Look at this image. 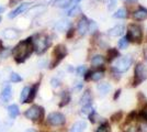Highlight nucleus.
I'll return each mask as SVG.
<instances>
[{
	"label": "nucleus",
	"mask_w": 147,
	"mask_h": 132,
	"mask_svg": "<svg viewBox=\"0 0 147 132\" xmlns=\"http://www.w3.org/2000/svg\"><path fill=\"white\" fill-rule=\"evenodd\" d=\"M32 51H33V44H32V40L31 39H28L25 41H21L14 47V50H13L14 60L18 63L24 62L25 60L31 55Z\"/></svg>",
	"instance_id": "f257e3e1"
},
{
	"label": "nucleus",
	"mask_w": 147,
	"mask_h": 132,
	"mask_svg": "<svg viewBox=\"0 0 147 132\" xmlns=\"http://www.w3.org/2000/svg\"><path fill=\"white\" fill-rule=\"evenodd\" d=\"M33 49L36 51L37 54H42L49 47V38L44 34H37L35 35L34 40H32Z\"/></svg>",
	"instance_id": "f03ea898"
},
{
	"label": "nucleus",
	"mask_w": 147,
	"mask_h": 132,
	"mask_svg": "<svg viewBox=\"0 0 147 132\" xmlns=\"http://www.w3.org/2000/svg\"><path fill=\"white\" fill-rule=\"evenodd\" d=\"M142 37H143V33H142V29L140 25H129V28H127V39H129V41L140 43L142 40Z\"/></svg>",
	"instance_id": "7ed1b4c3"
},
{
	"label": "nucleus",
	"mask_w": 147,
	"mask_h": 132,
	"mask_svg": "<svg viewBox=\"0 0 147 132\" xmlns=\"http://www.w3.org/2000/svg\"><path fill=\"white\" fill-rule=\"evenodd\" d=\"M147 78V69L143 64L138 63L135 66L134 70V82H133V86H137L140 85L143 81H145Z\"/></svg>",
	"instance_id": "20e7f679"
},
{
	"label": "nucleus",
	"mask_w": 147,
	"mask_h": 132,
	"mask_svg": "<svg viewBox=\"0 0 147 132\" xmlns=\"http://www.w3.org/2000/svg\"><path fill=\"white\" fill-rule=\"evenodd\" d=\"M131 65H132V57L129 56V55L117 58V61L113 64L114 68L117 69V72H120V73L126 72V70L129 68Z\"/></svg>",
	"instance_id": "39448f33"
},
{
	"label": "nucleus",
	"mask_w": 147,
	"mask_h": 132,
	"mask_svg": "<svg viewBox=\"0 0 147 132\" xmlns=\"http://www.w3.org/2000/svg\"><path fill=\"white\" fill-rule=\"evenodd\" d=\"M44 110L43 108L38 107V106H32L31 108H29L26 111H25L24 116L30 120H38L40 118L43 117Z\"/></svg>",
	"instance_id": "423d86ee"
},
{
	"label": "nucleus",
	"mask_w": 147,
	"mask_h": 132,
	"mask_svg": "<svg viewBox=\"0 0 147 132\" xmlns=\"http://www.w3.org/2000/svg\"><path fill=\"white\" fill-rule=\"evenodd\" d=\"M66 54H67L66 47L64 45H57L55 47V50H54V58H55V61L53 62L51 67H55L56 65L59 63L64 57L66 56Z\"/></svg>",
	"instance_id": "0eeeda50"
},
{
	"label": "nucleus",
	"mask_w": 147,
	"mask_h": 132,
	"mask_svg": "<svg viewBox=\"0 0 147 132\" xmlns=\"http://www.w3.org/2000/svg\"><path fill=\"white\" fill-rule=\"evenodd\" d=\"M47 121L52 126H61L65 123V116L59 112H52L49 114Z\"/></svg>",
	"instance_id": "6e6552de"
},
{
	"label": "nucleus",
	"mask_w": 147,
	"mask_h": 132,
	"mask_svg": "<svg viewBox=\"0 0 147 132\" xmlns=\"http://www.w3.org/2000/svg\"><path fill=\"white\" fill-rule=\"evenodd\" d=\"M31 7V3H21V5H19L13 11L8 14V17L10 18V19H13V18H16V17H18L19 14H21L22 12H24L26 11L29 8Z\"/></svg>",
	"instance_id": "1a4fd4ad"
},
{
	"label": "nucleus",
	"mask_w": 147,
	"mask_h": 132,
	"mask_svg": "<svg viewBox=\"0 0 147 132\" xmlns=\"http://www.w3.org/2000/svg\"><path fill=\"white\" fill-rule=\"evenodd\" d=\"M89 29V21L86 17H82L78 23V32L80 35H85Z\"/></svg>",
	"instance_id": "9d476101"
},
{
	"label": "nucleus",
	"mask_w": 147,
	"mask_h": 132,
	"mask_svg": "<svg viewBox=\"0 0 147 132\" xmlns=\"http://www.w3.org/2000/svg\"><path fill=\"white\" fill-rule=\"evenodd\" d=\"M124 32H125L124 25L117 24V25H115L114 28L110 29V30L108 31V34H109L110 37H120V35H122Z\"/></svg>",
	"instance_id": "9b49d317"
},
{
	"label": "nucleus",
	"mask_w": 147,
	"mask_h": 132,
	"mask_svg": "<svg viewBox=\"0 0 147 132\" xmlns=\"http://www.w3.org/2000/svg\"><path fill=\"white\" fill-rule=\"evenodd\" d=\"M135 20L137 21H143V20L147 19V9H144V8H141L138 9L137 11H135L134 14H133Z\"/></svg>",
	"instance_id": "f8f14e48"
},
{
	"label": "nucleus",
	"mask_w": 147,
	"mask_h": 132,
	"mask_svg": "<svg viewBox=\"0 0 147 132\" xmlns=\"http://www.w3.org/2000/svg\"><path fill=\"white\" fill-rule=\"evenodd\" d=\"M86 127L87 125L85 121H77L76 123L73 125L71 129H70V132H84Z\"/></svg>",
	"instance_id": "ddd939ff"
},
{
	"label": "nucleus",
	"mask_w": 147,
	"mask_h": 132,
	"mask_svg": "<svg viewBox=\"0 0 147 132\" xmlns=\"http://www.w3.org/2000/svg\"><path fill=\"white\" fill-rule=\"evenodd\" d=\"M11 96H12V89L10 85H7L6 87L3 88L2 90V94H1V98L3 101H9L11 99Z\"/></svg>",
	"instance_id": "4468645a"
},
{
	"label": "nucleus",
	"mask_w": 147,
	"mask_h": 132,
	"mask_svg": "<svg viewBox=\"0 0 147 132\" xmlns=\"http://www.w3.org/2000/svg\"><path fill=\"white\" fill-rule=\"evenodd\" d=\"M97 89H98L99 94L101 95V96H104V95H107L109 91H110L111 86L108 84V83H101V84H98Z\"/></svg>",
	"instance_id": "2eb2a0df"
},
{
	"label": "nucleus",
	"mask_w": 147,
	"mask_h": 132,
	"mask_svg": "<svg viewBox=\"0 0 147 132\" xmlns=\"http://www.w3.org/2000/svg\"><path fill=\"white\" fill-rule=\"evenodd\" d=\"M88 76H86V81H89V79H92V81H100L102 77H103V72H100V70H97V72H93V73H88L87 74Z\"/></svg>",
	"instance_id": "dca6fc26"
},
{
	"label": "nucleus",
	"mask_w": 147,
	"mask_h": 132,
	"mask_svg": "<svg viewBox=\"0 0 147 132\" xmlns=\"http://www.w3.org/2000/svg\"><path fill=\"white\" fill-rule=\"evenodd\" d=\"M3 37L7 40H14L18 38V31L14 29H7L3 31Z\"/></svg>",
	"instance_id": "f3484780"
},
{
	"label": "nucleus",
	"mask_w": 147,
	"mask_h": 132,
	"mask_svg": "<svg viewBox=\"0 0 147 132\" xmlns=\"http://www.w3.org/2000/svg\"><path fill=\"white\" fill-rule=\"evenodd\" d=\"M80 104H81L82 106H86V105H90V104H91V94H90L89 90H86V91L84 93L81 99H80Z\"/></svg>",
	"instance_id": "a211bd4d"
},
{
	"label": "nucleus",
	"mask_w": 147,
	"mask_h": 132,
	"mask_svg": "<svg viewBox=\"0 0 147 132\" xmlns=\"http://www.w3.org/2000/svg\"><path fill=\"white\" fill-rule=\"evenodd\" d=\"M56 30L58 31H66L68 28H69V22L66 21V20H61V21H58L55 25Z\"/></svg>",
	"instance_id": "6ab92c4d"
},
{
	"label": "nucleus",
	"mask_w": 147,
	"mask_h": 132,
	"mask_svg": "<svg viewBox=\"0 0 147 132\" xmlns=\"http://www.w3.org/2000/svg\"><path fill=\"white\" fill-rule=\"evenodd\" d=\"M104 63V58L103 56L101 55H96V56L92 57L91 60V64L94 66V67H98V66H101L102 64Z\"/></svg>",
	"instance_id": "aec40b11"
},
{
	"label": "nucleus",
	"mask_w": 147,
	"mask_h": 132,
	"mask_svg": "<svg viewBox=\"0 0 147 132\" xmlns=\"http://www.w3.org/2000/svg\"><path fill=\"white\" fill-rule=\"evenodd\" d=\"M30 90H31L30 87H24L23 89H22V93H21V97H20V101H21L22 104L26 102L28 98H29V95H30Z\"/></svg>",
	"instance_id": "412c9836"
},
{
	"label": "nucleus",
	"mask_w": 147,
	"mask_h": 132,
	"mask_svg": "<svg viewBox=\"0 0 147 132\" xmlns=\"http://www.w3.org/2000/svg\"><path fill=\"white\" fill-rule=\"evenodd\" d=\"M8 113H9V116H10L12 119L13 118H16V117L19 114L18 106H16V105H11V106H9V108H8Z\"/></svg>",
	"instance_id": "4be33fe9"
},
{
	"label": "nucleus",
	"mask_w": 147,
	"mask_h": 132,
	"mask_svg": "<svg viewBox=\"0 0 147 132\" xmlns=\"http://www.w3.org/2000/svg\"><path fill=\"white\" fill-rule=\"evenodd\" d=\"M114 18H117V19H125L127 17V12L125 9H119L117 12L113 14Z\"/></svg>",
	"instance_id": "5701e85b"
},
{
	"label": "nucleus",
	"mask_w": 147,
	"mask_h": 132,
	"mask_svg": "<svg viewBox=\"0 0 147 132\" xmlns=\"http://www.w3.org/2000/svg\"><path fill=\"white\" fill-rule=\"evenodd\" d=\"M119 56V52L115 49H110L108 51V61H112L114 58H117Z\"/></svg>",
	"instance_id": "b1692460"
},
{
	"label": "nucleus",
	"mask_w": 147,
	"mask_h": 132,
	"mask_svg": "<svg viewBox=\"0 0 147 132\" xmlns=\"http://www.w3.org/2000/svg\"><path fill=\"white\" fill-rule=\"evenodd\" d=\"M69 100H70V96H69V94H68L67 91H65V93L63 94V96H61V102L59 104V106L63 107V106L67 105L68 102H69Z\"/></svg>",
	"instance_id": "393cba45"
},
{
	"label": "nucleus",
	"mask_w": 147,
	"mask_h": 132,
	"mask_svg": "<svg viewBox=\"0 0 147 132\" xmlns=\"http://www.w3.org/2000/svg\"><path fill=\"white\" fill-rule=\"evenodd\" d=\"M55 3L56 6L59 8H66L71 3V0H57Z\"/></svg>",
	"instance_id": "a878e982"
},
{
	"label": "nucleus",
	"mask_w": 147,
	"mask_h": 132,
	"mask_svg": "<svg viewBox=\"0 0 147 132\" xmlns=\"http://www.w3.org/2000/svg\"><path fill=\"white\" fill-rule=\"evenodd\" d=\"M36 91H37V85L34 86V87L30 90V95H29V98H28L26 102H32V101H33V99H34L35 96H36Z\"/></svg>",
	"instance_id": "bb28decb"
},
{
	"label": "nucleus",
	"mask_w": 147,
	"mask_h": 132,
	"mask_svg": "<svg viewBox=\"0 0 147 132\" xmlns=\"http://www.w3.org/2000/svg\"><path fill=\"white\" fill-rule=\"evenodd\" d=\"M127 45H129V39H127V37H124V38H122L119 41V47L122 49V50L126 49Z\"/></svg>",
	"instance_id": "cd10ccee"
},
{
	"label": "nucleus",
	"mask_w": 147,
	"mask_h": 132,
	"mask_svg": "<svg viewBox=\"0 0 147 132\" xmlns=\"http://www.w3.org/2000/svg\"><path fill=\"white\" fill-rule=\"evenodd\" d=\"M80 12V8H79V6H77V5H75V6L69 10L67 12V14H68V17H74V16H76L77 13H79Z\"/></svg>",
	"instance_id": "c85d7f7f"
},
{
	"label": "nucleus",
	"mask_w": 147,
	"mask_h": 132,
	"mask_svg": "<svg viewBox=\"0 0 147 132\" xmlns=\"http://www.w3.org/2000/svg\"><path fill=\"white\" fill-rule=\"evenodd\" d=\"M81 112L85 113V114H90V113L93 112V109H92V107H91V104H90V105H86V106H82Z\"/></svg>",
	"instance_id": "c756f323"
},
{
	"label": "nucleus",
	"mask_w": 147,
	"mask_h": 132,
	"mask_svg": "<svg viewBox=\"0 0 147 132\" xmlns=\"http://www.w3.org/2000/svg\"><path fill=\"white\" fill-rule=\"evenodd\" d=\"M10 81H11L12 83H18V82H21V81H22V78H21V76L18 75V74L12 73V74L10 75Z\"/></svg>",
	"instance_id": "7c9ffc66"
},
{
	"label": "nucleus",
	"mask_w": 147,
	"mask_h": 132,
	"mask_svg": "<svg viewBox=\"0 0 147 132\" xmlns=\"http://www.w3.org/2000/svg\"><path fill=\"white\" fill-rule=\"evenodd\" d=\"M97 132H110V127H109L108 123H103L102 126H100V128L97 130Z\"/></svg>",
	"instance_id": "2f4dec72"
},
{
	"label": "nucleus",
	"mask_w": 147,
	"mask_h": 132,
	"mask_svg": "<svg viewBox=\"0 0 147 132\" xmlns=\"http://www.w3.org/2000/svg\"><path fill=\"white\" fill-rule=\"evenodd\" d=\"M88 31H90V33H93V32L97 31V24L93 21L89 22V29H88Z\"/></svg>",
	"instance_id": "473e14b6"
},
{
	"label": "nucleus",
	"mask_w": 147,
	"mask_h": 132,
	"mask_svg": "<svg viewBox=\"0 0 147 132\" xmlns=\"http://www.w3.org/2000/svg\"><path fill=\"white\" fill-rule=\"evenodd\" d=\"M85 73H86V67H85V66H79V67L77 68V74L79 76L85 75Z\"/></svg>",
	"instance_id": "72a5a7b5"
},
{
	"label": "nucleus",
	"mask_w": 147,
	"mask_h": 132,
	"mask_svg": "<svg viewBox=\"0 0 147 132\" xmlns=\"http://www.w3.org/2000/svg\"><path fill=\"white\" fill-rule=\"evenodd\" d=\"M51 84H52V86L54 88H57V87H59V84H61V83H59V81H58L57 78H53V79L51 81Z\"/></svg>",
	"instance_id": "f704fd0d"
},
{
	"label": "nucleus",
	"mask_w": 147,
	"mask_h": 132,
	"mask_svg": "<svg viewBox=\"0 0 147 132\" xmlns=\"http://www.w3.org/2000/svg\"><path fill=\"white\" fill-rule=\"evenodd\" d=\"M108 1H109V5H110V6H108V8H109V10H112L115 7V0H108Z\"/></svg>",
	"instance_id": "c9c22d12"
},
{
	"label": "nucleus",
	"mask_w": 147,
	"mask_h": 132,
	"mask_svg": "<svg viewBox=\"0 0 147 132\" xmlns=\"http://www.w3.org/2000/svg\"><path fill=\"white\" fill-rule=\"evenodd\" d=\"M127 132H140V129L137 127H132L127 130Z\"/></svg>",
	"instance_id": "e433bc0d"
},
{
	"label": "nucleus",
	"mask_w": 147,
	"mask_h": 132,
	"mask_svg": "<svg viewBox=\"0 0 147 132\" xmlns=\"http://www.w3.org/2000/svg\"><path fill=\"white\" fill-rule=\"evenodd\" d=\"M68 34H67V38H71V37H73V34H74V30L73 29H69V30H68Z\"/></svg>",
	"instance_id": "4c0bfd02"
},
{
	"label": "nucleus",
	"mask_w": 147,
	"mask_h": 132,
	"mask_svg": "<svg viewBox=\"0 0 147 132\" xmlns=\"http://www.w3.org/2000/svg\"><path fill=\"white\" fill-rule=\"evenodd\" d=\"M57 0H45V2L46 3H54V2H56Z\"/></svg>",
	"instance_id": "58836bf2"
},
{
	"label": "nucleus",
	"mask_w": 147,
	"mask_h": 132,
	"mask_svg": "<svg viewBox=\"0 0 147 132\" xmlns=\"http://www.w3.org/2000/svg\"><path fill=\"white\" fill-rule=\"evenodd\" d=\"M143 116H144V118L147 120V110H145V111H143V113H142Z\"/></svg>",
	"instance_id": "ea45409f"
},
{
	"label": "nucleus",
	"mask_w": 147,
	"mask_h": 132,
	"mask_svg": "<svg viewBox=\"0 0 147 132\" xmlns=\"http://www.w3.org/2000/svg\"><path fill=\"white\" fill-rule=\"evenodd\" d=\"M120 93H121V90H117V94H115V96H114V99H117V97H119V95H120Z\"/></svg>",
	"instance_id": "a19ab883"
},
{
	"label": "nucleus",
	"mask_w": 147,
	"mask_h": 132,
	"mask_svg": "<svg viewBox=\"0 0 147 132\" xmlns=\"http://www.w3.org/2000/svg\"><path fill=\"white\" fill-rule=\"evenodd\" d=\"M79 1L80 0H71V2H73V3H78Z\"/></svg>",
	"instance_id": "79ce46f5"
},
{
	"label": "nucleus",
	"mask_w": 147,
	"mask_h": 132,
	"mask_svg": "<svg viewBox=\"0 0 147 132\" xmlns=\"http://www.w3.org/2000/svg\"><path fill=\"white\" fill-rule=\"evenodd\" d=\"M25 132H36L35 130H33V129H29V130H26Z\"/></svg>",
	"instance_id": "37998d69"
},
{
	"label": "nucleus",
	"mask_w": 147,
	"mask_h": 132,
	"mask_svg": "<svg viewBox=\"0 0 147 132\" xmlns=\"http://www.w3.org/2000/svg\"><path fill=\"white\" fill-rule=\"evenodd\" d=\"M3 10H5V9H3V8H2V7H0V13L2 12V11H3Z\"/></svg>",
	"instance_id": "c03bdc74"
},
{
	"label": "nucleus",
	"mask_w": 147,
	"mask_h": 132,
	"mask_svg": "<svg viewBox=\"0 0 147 132\" xmlns=\"http://www.w3.org/2000/svg\"><path fill=\"white\" fill-rule=\"evenodd\" d=\"M123 1H136V0H123Z\"/></svg>",
	"instance_id": "a18cd8bd"
},
{
	"label": "nucleus",
	"mask_w": 147,
	"mask_h": 132,
	"mask_svg": "<svg viewBox=\"0 0 147 132\" xmlns=\"http://www.w3.org/2000/svg\"><path fill=\"white\" fill-rule=\"evenodd\" d=\"M99 1H108V0H99Z\"/></svg>",
	"instance_id": "49530a36"
},
{
	"label": "nucleus",
	"mask_w": 147,
	"mask_h": 132,
	"mask_svg": "<svg viewBox=\"0 0 147 132\" xmlns=\"http://www.w3.org/2000/svg\"><path fill=\"white\" fill-rule=\"evenodd\" d=\"M0 21H1V18H0Z\"/></svg>",
	"instance_id": "de8ad7c7"
}]
</instances>
